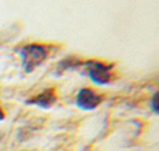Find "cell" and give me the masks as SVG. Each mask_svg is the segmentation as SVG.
<instances>
[{
    "label": "cell",
    "instance_id": "cell-2",
    "mask_svg": "<svg viewBox=\"0 0 159 151\" xmlns=\"http://www.w3.org/2000/svg\"><path fill=\"white\" fill-rule=\"evenodd\" d=\"M83 66L85 67L91 80L97 85H107L111 82L114 65L97 60H88L83 63Z\"/></svg>",
    "mask_w": 159,
    "mask_h": 151
},
{
    "label": "cell",
    "instance_id": "cell-4",
    "mask_svg": "<svg viewBox=\"0 0 159 151\" xmlns=\"http://www.w3.org/2000/svg\"><path fill=\"white\" fill-rule=\"evenodd\" d=\"M56 100H57V95L54 87H48L46 90H43L42 92L37 94L31 98H29L26 101L28 104H34L37 106L42 109H49L55 104Z\"/></svg>",
    "mask_w": 159,
    "mask_h": 151
},
{
    "label": "cell",
    "instance_id": "cell-5",
    "mask_svg": "<svg viewBox=\"0 0 159 151\" xmlns=\"http://www.w3.org/2000/svg\"><path fill=\"white\" fill-rule=\"evenodd\" d=\"M81 65H83V63L80 60H77L75 58H67V59L59 63L56 71H57V74H60V73L68 71V70H77Z\"/></svg>",
    "mask_w": 159,
    "mask_h": 151
},
{
    "label": "cell",
    "instance_id": "cell-6",
    "mask_svg": "<svg viewBox=\"0 0 159 151\" xmlns=\"http://www.w3.org/2000/svg\"><path fill=\"white\" fill-rule=\"evenodd\" d=\"M150 107L156 114H158V92H154L152 98L150 100Z\"/></svg>",
    "mask_w": 159,
    "mask_h": 151
},
{
    "label": "cell",
    "instance_id": "cell-1",
    "mask_svg": "<svg viewBox=\"0 0 159 151\" xmlns=\"http://www.w3.org/2000/svg\"><path fill=\"white\" fill-rule=\"evenodd\" d=\"M49 50L44 45L30 43L20 48L19 55L22 58V66L26 73H31L48 58Z\"/></svg>",
    "mask_w": 159,
    "mask_h": 151
},
{
    "label": "cell",
    "instance_id": "cell-3",
    "mask_svg": "<svg viewBox=\"0 0 159 151\" xmlns=\"http://www.w3.org/2000/svg\"><path fill=\"white\" fill-rule=\"evenodd\" d=\"M103 101V96L98 95L90 87H83L77 94L75 102L83 111H93Z\"/></svg>",
    "mask_w": 159,
    "mask_h": 151
},
{
    "label": "cell",
    "instance_id": "cell-7",
    "mask_svg": "<svg viewBox=\"0 0 159 151\" xmlns=\"http://www.w3.org/2000/svg\"><path fill=\"white\" fill-rule=\"evenodd\" d=\"M4 119H5V113L2 111V108L0 107V121H2Z\"/></svg>",
    "mask_w": 159,
    "mask_h": 151
}]
</instances>
